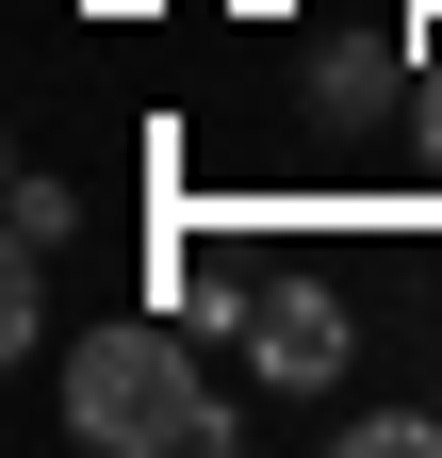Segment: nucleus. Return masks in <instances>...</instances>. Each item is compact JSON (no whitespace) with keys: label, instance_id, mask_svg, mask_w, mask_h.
I'll list each match as a JSON object with an SVG mask.
<instances>
[{"label":"nucleus","instance_id":"nucleus-1","mask_svg":"<svg viewBox=\"0 0 442 458\" xmlns=\"http://www.w3.org/2000/svg\"><path fill=\"white\" fill-rule=\"evenodd\" d=\"M66 426L98 458H230V393L197 377V344L164 311H115L66 344Z\"/></svg>","mask_w":442,"mask_h":458},{"label":"nucleus","instance_id":"nucleus-2","mask_svg":"<svg viewBox=\"0 0 442 458\" xmlns=\"http://www.w3.org/2000/svg\"><path fill=\"white\" fill-rule=\"evenodd\" d=\"M344 295H327V278H262V295H246V360H262V393H327V377H344Z\"/></svg>","mask_w":442,"mask_h":458},{"label":"nucleus","instance_id":"nucleus-3","mask_svg":"<svg viewBox=\"0 0 442 458\" xmlns=\"http://www.w3.org/2000/svg\"><path fill=\"white\" fill-rule=\"evenodd\" d=\"M344 458H442V410H361Z\"/></svg>","mask_w":442,"mask_h":458},{"label":"nucleus","instance_id":"nucleus-4","mask_svg":"<svg viewBox=\"0 0 442 458\" xmlns=\"http://www.w3.org/2000/svg\"><path fill=\"white\" fill-rule=\"evenodd\" d=\"M0 344H49V246H17V278H0Z\"/></svg>","mask_w":442,"mask_h":458},{"label":"nucleus","instance_id":"nucleus-5","mask_svg":"<svg viewBox=\"0 0 442 458\" xmlns=\"http://www.w3.org/2000/svg\"><path fill=\"white\" fill-rule=\"evenodd\" d=\"M0 229H17V246H66V229H82V197H66V181H17V213H0Z\"/></svg>","mask_w":442,"mask_h":458}]
</instances>
